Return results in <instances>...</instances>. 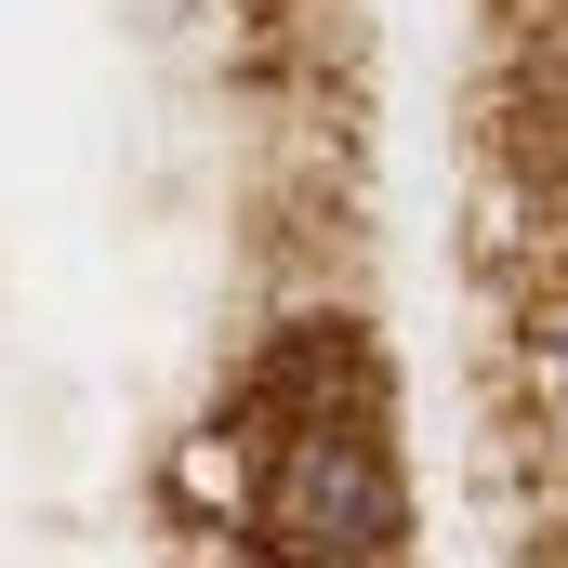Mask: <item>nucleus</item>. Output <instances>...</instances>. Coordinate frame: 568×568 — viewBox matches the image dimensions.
<instances>
[{"mask_svg": "<svg viewBox=\"0 0 568 568\" xmlns=\"http://www.w3.org/2000/svg\"><path fill=\"white\" fill-rule=\"evenodd\" d=\"M252 542L265 568H410V489H397L371 397L291 410V436L265 449V489H252Z\"/></svg>", "mask_w": 568, "mask_h": 568, "instance_id": "1", "label": "nucleus"}, {"mask_svg": "<svg viewBox=\"0 0 568 568\" xmlns=\"http://www.w3.org/2000/svg\"><path fill=\"white\" fill-rule=\"evenodd\" d=\"M542 371H556V397H568V304L542 317Z\"/></svg>", "mask_w": 568, "mask_h": 568, "instance_id": "2", "label": "nucleus"}]
</instances>
